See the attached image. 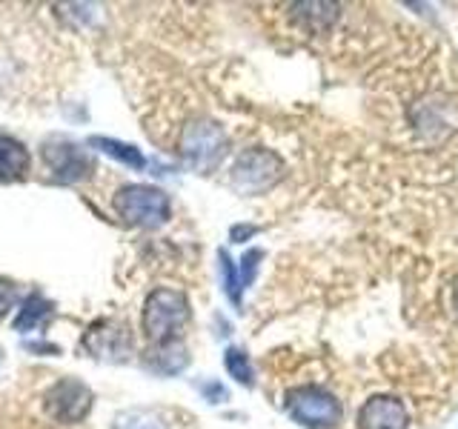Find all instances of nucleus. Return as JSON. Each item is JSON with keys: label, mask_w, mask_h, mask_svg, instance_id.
Returning <instances> with one entry per match:
<instances>
[{"label": "nucleus", "mask_w": 458, "mask_h": 429, "mask_svg": "<svg viewBox=\"0 0 458 429\" xmlns=\"http://www.w3.org/2000/svg\"><path fill=\"white\" fill-rule=\"evenodd\" d=\"M92 390L78 378H61L43 395V407L57 424H81L92 409Z\"/></svg>", "instance_id": "423d86ee"}, {"label": "nucleus", "mask_w": 458, "mask_h": 429, "mask_svg": "<svg viewBox=\"0 0 458 429\" xmlns=\"http://www.w3.org/2000/svg\"><path fill=\"white\" fill-rule=\"evenodd\" d=\"M149 369L161 372V375H175L186 364H190V352H186L183 341H169V343H155V349L147 352Z\"/></svg>", "instance_id": "9b49d317"}, {"label": "nucleus", "mask_w": 458, "mask_h": 429, "mask_svg": "<svg viewBox=\"0 0 458 429\" xmlns=\"http://www.w3.org/2000/svg\"><path fill=\"white\" fill-rule=\"evenodd\" d=\"M89 147H95L98 152L114 157V161H121L129 169H143V166H147V157H143L140 149H135L132 143H123V140H114V138H89Z\"/></svg>", "instance_id": "ddd939ff"}, {"label": "nucleus", "mask_w": 458, "mask_h": 429, "mask_svg": "<svg viewBox=\"0 0 458 429\" xmlns=\"http://www.w3.org/2000/svg\"><path fill=\"white\" fill-rule=\"evenodd\" d=\"M112 429H166V424L152 409H126L114 418Z\"/></svg>", "instance_id": "f3484780"}, {"label": "nucleus", "mask_w": 458, "mask_h": 429, "mask_svg": "<svg viewBox=\"0 0 458 429\" xmlns=\"http://www.w3.org/2000/svg\"><path fill=\"white\" fill-rule=\"evenodd\" d=\"M32 157L18 138L0 135V183H18L29 178Z\"/></svg>", "instance_id": "9d476101"}, {"label": "nucleus", "mask_w": 458, "mask_h": 429, "mask_svg": "<svg viewBox=\"0 0 458 429\" xmlns=\"http://www.w3.org/2000/svg\"><path fill=\"white\" fill-rule=\"evenodd\" d=\"M218 272H221V286H224V295L229 298V304L235 309H241V300H243V286H241V275H238V264L229 257L226 249H218Z\"/></svg>", "instance_id": "2eb2a0df"}, {"label": "nucleus", "mask_w": 458, "mask_h": 429, "mask_svg": "<svg viewBox=\"0 0 458 429\" xmlns=\"http://www.w3.org/2000/svg\"><path fill=\"white\" fill-rule=\"evenodd\" d=\"M258 232H261V229H258L255 223H235L233 229H229V238H233V243H247Z\"/></svg>", "instance_id": "aec40b11"}, {"label": "nucleus", "mask_w": 458, "mask_h": 429, "mask_svg": "<svg viewBox=\"0 0 458 429\" xmlns=\"http://www.w3.org/2000/svg\"><path fill=\"white\" fill-rule=\"evenodd\" d=\"M284 412L301 429H335L344 421L341 398L321 383H298L286 390Z\"/></svg>", "instance_id": "f257e3e1"}, {"label": "nucleus", "mask_w": 458, "mask_h": 429, "mask_svg": "<svg viewBox=\"0 0 458 429\" xmlns=\"http://www.w3.org/2000/svg\"><path fill=\"white\" fill-rule=\"evenodd\" d=\"M43 161H47L55 181L61 183H81L92 175V157L83 147L66 138H55L43 143Z\"/></svg>", "instance_id": "0eeeda50"}, {"label": "nucleus", "mask_w": 458, "mask_h": 429, "mask_svg": "<svg viewBox=\"0 0 458 429\" xmlns=\"http://www.w3.org/2000/svg\"><path fill=\"white\" fill-rule=\"evenodd\" d=\"M284 175L286 166L278 152L267 147H250L235 157L233 169H229V186L243 198H255L276 189Z\"/></svg>", "instance_id": "20e7f679"}, {"label": "nucleus", "mask_w": 458, "mask_h": 429, "mask_svg": "<svg viewBox=\"0 0 458 429\" xmlns=\"http://www.w3.org/2000/svg\"><path fill=\"white\" fill-rule=\"evenodd\" d=\"M83 347L100 361H126L129 352H132V335L118 321H100L92 324L89 332L83 335Z\"/></svg>", "instance_id": "1a4fd4ad"}, {"label": "nucleus", "mask_w": 458, "mask_h": 429, "mask_svg": "<svg viewBox=\"0 0 458 429\" xmlns=\"http://www.w3.org/2000/svg\"><path fill=\"white\" fill-rule=\"evenodd\" d=\"M355 429H410V409L398 395L376 392L358 407Z\"/></svg>", "instance_id": "6e6552de"}, {"label": "nucleus", "mask_w": 458, "mask_h": 429, "mask_svg": "<svg viewBox=\"0 0 458 429\" xmlns=\"http://www.w3.org/2000/svg\"><path fill=\"white\" fill-rule=\"evenodd\" d=\"M224 369H226V375L233 378L235 383L247 386V390H252V386H255V366H252V358L247 355V349L226 347V352H224Z\"/></svg>", "instance_id": "4468645a"}, {"label": "nucleus", "mask_w": 458, "mask_h": 429, "mask_svg": "<svg viewBox=\"0 0 458 429\" xmlns=\"http://www.w3.org/2000/svg\"><path fill=\"white\" fill-rule=\"evenodd\" d=\"M261 261H264V249H247L241 255V261H238V275H241V286L243 290H250V286L255 283V275H258V269H261Z\"/></svg>", "instance_id": "a211bd4d"}, {"label": "nucleus", "mask_w": 458, "mask_h": 429, "mask_svg": "<svg viewBox=\"0 0 458 429\" xmlns=\"http://www.w3.org/2000/svg\"><path fill=\"white\" fill-rule=\"evenodd\" d=\"M114 212H118L129 226L161 229L169 221L172 204H169V195L164 189H157V186L129 183L114 192Z\"/></svg>", "instance_id": "39448f33"}, {"label": "nucleus", "mask_w": 458, "mask_h": 429, "mask_svg": "<svg viewBox=\"0 0 458 429\" xmlns=\"http://www.w3.org/2000/svg\"><path fill=\"white\" fill-rule=\"evenodd\" d=\"M52 315V304L49 300H43L38 292L29 295V300L23 304L18 321H14V329H21V332H26V329H35L38 324H43Z\"/></svg>", "instance_id": "dca6fc26"}, {"label": "nucleus", "mask_w": 458, "mask_h": 429, "mask_svg": "<svg viewBox=\"0 0 458 429\" xmlns=\"http://www.w3.org/2000/svg\"><path fill=\"white\" fill-rule=\"evenodd\" d=\"M450 300H453V309H455V315H458V278L453 281V292H450Z\"/></svg>", "instance_id": "412c9836"}, {"label": "nucleus", "mask_w": 458, "mask_h": 429, "mask_svg": "<svg viewBox=\"0 0 458 429\" xmlns=\"http://www.w3.org/2000/svg\"><path fill=\"white\" fill-rule=\"evenodd\" d=\"M198 390L204 392V398L209 400V404H224V400H229V392L221 381H207V383H200Z\"/></svg>", "instance_id": "6ab92c4d"}, {"label": "nucleus", "mask_w": 458, "mask_h": 429, "mask_svg": "<svg viewBox=\"0 0 458 429\" xmlns=\"http://www.w3.org/2000/svg\"><path fill=\"white\" fill-rule=\"evenodd\" d=\"M192 307L181 290L157 286L143 300V335L152 343H169L181 338V329L190 324Z\"/></svg>", "instance_id": "7ed1b4c3"}, {"label": "nucleus", "mask_w": 458, "mask_h": 429, "mask_svg": "<svg viewBox=\"0 0 458 429\" xmlns=\"http://www.w3.org/2000/svg\"><path fill=\"white\" fill-rule=\"evenodd\" d=\"M293 18L301 21L312 32H324L335 21H338V6L333 4H295L293 6Z\"/></svg>", "instance_id": "f8f14e48"}, {"label": "nucleus", "mask_w": 458, "mask_h": 429, "mask_svg": "<svg viewBox=\"0 0 458 429\" xmlns=\"http://www.w3.org/2000/svg\"><path fill=\"white\" fill-rule=\"evenodd\" d=\"M178 152L183 157V164L192 172H198V175H209V172H215L224 164V157L229 152V138L218 121L200 114V118H192L183 126L181 140H178Z\"/></svg>", "instance_id": "f03ea898"}]
</instances>
